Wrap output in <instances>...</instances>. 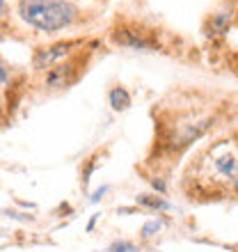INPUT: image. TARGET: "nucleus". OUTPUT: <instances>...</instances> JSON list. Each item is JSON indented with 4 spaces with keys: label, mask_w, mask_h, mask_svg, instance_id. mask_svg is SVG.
Returning <instances> with one entry per match:
<instances>
[{
    "label": "nucleus",
    "mask_w": 238,
    "mask_h": 252,
    "mask_svg": "<svg viewBox=\"0 0 238 252\" xmlns=\"http://www.w3.org/2000/svg\"><path fill=\"white\" fill-rule=\"evenodd\" d=\"M19 16L41 32H58L71 26L80 12L69 0H19Z\"/></svg>",
    "instance_id": "f257e3e1"
},
{
    "label": "nucleus",
    "mask_w": 238,
    "mask_h": 252,
    "mask_svg": "<svg viewBox=\"0 0 238 252\" xmlns=\"http://www.w3.org/2000/svg\"><path fill=\"white\" fill-rule=\"evenodd\" d=\"M85 58L83 55H71L62 60L60 64L51 66L46 73V87L48 90H66L80 78V73L85 71Z\"/></svg>",
    "instance_id": "f03ea898"
},
{
    "label": "nucleus",
    "mask_w": 238,
    "mask_h": 252,
    "mask_svg": "<svg viewBox=\"0 0 238 252\" xmlns=\"http://www.w3.org/2000/svg\"><path fill=\"white\" fill-rule=\"evenodd\" d=\"M110 39L117 46H126L133 51H156L158 48V39L151 32H145L135 26H117L110 30Z\"/></svg>",
    "instance_id": "7ed1b4c3"
},
{
    "label": "nucleus",
    "mask_w": 238,
    "mask_h": 252,
    "mask_svg": "<svg viewBox=\"0 0 238 252\" xmlns=\"http://www.w3.org/2000/svg\"><path fill=\"white\" fill-rule=\"evenodd\" d=\"M78 46H83L80 39H69V41H58V44H53V46H48V48H39L32 58V66L37 71L51 69V66L60 64L66 58H71L73 48H78Z\"/></svg>",
    "instance_id": "20e7f679"
},
{
    "label": "nucleus",
    "mask_w": 238,
    "mask_h": 252,
    "mask_svg": "<svg viewBox=\"0 0 238 252\" xmlns=\"http://www.w3.org/2000/svg\"><path fill=\"white\" fill-rule=\"evenodd\" d=\"M110 106H113V110H126L131 106V94L124 87H113L110 90Z\"/></svg>",
    "instance_id": "39448f33"
},
{
    "label": "nucleus",
    "mask_w": 238,
    "mask_h": 252,
    "mask_svg": "<svg viewBox=\"0 0 238 252\" xmlns=\"http://www.w3.org/2000/svg\"><path fill=\"white\" fill-rule=\"evenodd\" d=\"M227 28H229V14H213L211 21H208V30L211 32H206V34H225L227 32Z\"/></svg>",
    "instance_id": "423d86ee"
},
{
    "label": "nucleus",
    "mask_w": 238,
    "mask_h": 252,
    "mask_svg": "<svg viewBox=\"0 0 238 252\" xmlns=\"http://www.w3.org/2000/svg\"><path fill=\"white\" fill-rule=\"evenodd\" d=\"M140 204L151 206V209H170L167 202H163V199H149V195H140Z\"/></svg>",
    "instance_id": "0eeeda50"
},
{
    "label": "nucleus",
    "mask_w": 238,
    "mask_h": 252,
    "mask_svg": "<svg viewBox=\"0 0 238 252\" xmlns=\"http://www.w3.org/2000/svg\"><path fill=\"white\" fill-rule=\"evenodd\" d=\"M158 229H160V222L158 220H151V222H147V225L142 227V236H145V239H151Z\"/></svg>",
    "instance_id": "6e6552de"
},
{
    "label": "nucleus",
    "mask_w": 238,
    "mask_h": 252,
    "mask_svg": "<svg viewBox=\"0 0 238 252\" xmlns=\"http://www.w3.org/2000/svg\"><path fill=\"white\" fill-rule=\"evenodd\" d=\"M133 250H135L133 243H124V241H121V243H115V246L110 248V252H133Z\"/></svg>",
    "instance_id": "1a4fd4ad"
},
{
    "label": "nucleus",
    "mask_w": 238,
    "mask_h": 252,
    "mask_svg": "<svg viewBox=\"0 0 238 252\" xmlns=\"http://www.w3.org/2000/svg\"><path fill=\"white\" fill-rule=\"evenodd\" d=\"M7 80H9V71H7L5 60L0 58V83H7Z\"/></svg>",
    "instance_id": "9d476101"
},
{
    "label": "nucleus",
    "mask_w": 238,
    "mask_h": 252,
    "mask_svg": "<svg viewBox=\"0 0 238 252\" xmlns=\"http://www.w3.org/2000/svg\"><path fill=\"white\" fill-rule=\"evenodd\" d=\"M2 14H5V0H0V19H2Z\"/></svg>",
    "instance_id": "9b49d317"
},
{
    "label": "nucleus",
    "mask_w": 238,
    "mask_h": 252,
    "mask_svg": "<svg viewBox=\"0 0 238 252\" xmlns=\"http://www.w3.org/2000/svg\"><path fill=\"white\" fill-rule=\"evenodd\" d=\"M234 188H236V192H238V177H236V181H234Z\"/></svg>",
    "instance_id": "f8f14e48"
}]
</instances>
